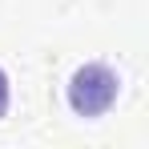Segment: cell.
I'll use <instances>...</instances> for the list:
<instances>
[{"label": "cell", "instance_id": "obj_2", "mask_svg": "<svg viewBox=\"0 0 149 149\" xmlns=\"http://www.w3.org/2000/svg\"><path fill=\"white\" fill-rule=\"evenodd\" d=\"M8 105H12V89H8V77H4V69H0V117L8 113Z\"/></svg>", "mask_w": 149, "mask_h": 149}, {"label": "cell", "instance_id": "obj_1", "mask_svg": "<svg viewBox=\"0 0 149 149\" xmlns=\"http://www.w3.org/2000/svg\"><path fill=\"white\" fill-rule=\"evenodd\" d=\"M117 93H121V81L101 61H89V65H81L69 77V109L77 117H101V113H109Z\"/></svg>", "mask_w": 149, "mask_h": 149}]
</instances>
